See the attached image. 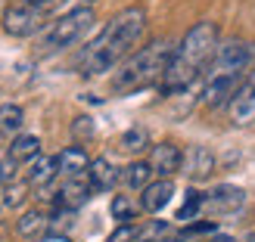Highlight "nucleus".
<instances>
[{
    "label": "nucleus",
    "instance_id": "f257e3e1",
    "mask_svg": "<svg viewBox=\"0 0 255 242\" xmlns=\"http://www.w3.org/2000/svg\"><path fill=\"white\" fill-rule=\"evenodd\" d=\"M143 31H146V12L140 6H128V9L119 12V16H112V22L84 47V53L78 59L81 75L91 78V75L109 72L116 62H122L140 44Z\"/></svg>",
    "mask_w": 255,
    "mask_h": 242
},
{
    "label": "nucleus",
    "instance_id": "f03ea898",
    "mask_svg": "<svg viewBox=\"0 0 255 242\" xmlns=\"http://www.w3.org/2000/svg\"><path fill=\"white\" fill-rule=\"evenodd\" d=\"M215 47H218V25L215 22H196L184 34L181 47L174 50L168 62V72L162 78V93H181L199 78V72L212 62Z\"/></svg>",
    "mask_w": 255,
    "mask_h": 242
},
{
    "label": "nucleus",
    "instance_id": "7ed1b4c3",
    "mask_svg": "<svg viewBox=\"0 0 255 242\" xmlns=\"http://www.w3.org/2000/svg\"><path fill=\"white\" fill-rule=\"evenodd\" d=\"M171 56H174V47L168 41L146 44L143 50H137V53L116 72V78H112V90H116V93H134V90H143V87L162 84Z\"/></svg>",
    "mask_w": 255,
    "mask_h": 242
},
{
    "label": "nucleus",
    "instance_id": "20e7f679",
    "mask_svg": "<svg viewBox=\"0 0 255 242\" xmlns=\"http://www.w3.org/2000/svg\"><path fill=\"white\" fill-rule=\"evenodd\" d=\"M66 0H16L3 9V31L12 37H31Z\"/></svg>",
    "mask_w": 255,
    "mask_h": 242
},
{
    "label": "nucleus",
    "instance_id": "39448f33",
    "mask_svg": "<svg viewBox=\"0 0 255 242\" xmlns=\"http://www.w3.org/2000/svg\"><path fill=\"white\" fill-rule=\"evenodd\" d=\"M94 25V6H75L66 16H59L41 37V53H56L72 44H78Z\"/></svg>",
    "mask_w": 255,
    "mask_h": 242
},
{
    "label": "nucleus",
    "instance_id": "423d86ee",
    "mask_svg": "<svg viewBox=\"0 0 255 242\" xmlns=\"http://www.w3.org/2000/svg\"><path fill=\"white\" fill-rule=\"evenodd\" d=\"M255 59V44L249 41H224L215 47V56L209 62V75H237L243 78L246 69Z\"/></svg>",
    "mask_w": 255,
    "mask_h": 242
},
{
    "label": "nucleus",
    "instance_id": "0eeeda50",
    "mask_svg": "<svg viewBox=\"0 0 255 242\" xmlns=\"http://www.w3.org/2000/svg\"><path fill=\"white\" fill-rule=\"evenodd\" d=\"M227 112H231V121L237 127L255 124V72H249L243 78V84L237 87L234 99L227 103Z\"/></svg>",
    "mask_w": 255,
    "mask_h": 242
},
{
    "label": "nucleus",
    "instance_id": "6e6552de",
    "mask_svg": "<svg viewBox=\"0 0 255 242\" xmlns=\"http://www.w3.org/2000/svg\"><path fill=\"white\" fill-rule=\"evenodd\" d=\"M240 87V78L237 75H209L206 87H202V106L206 109H218V106H227L234 99Z\"/></svg>",
    "mask_w": 255,
    "mask_h": 242
},
{
    "label": "nucleus",
    "instance_id": "1a4fd4ad",
    "mask_svg": "<svg viewBox=\"0 0 255 242\" xmlns=\"http://www.w3.org/2000/svg\"><path fill=\"white\" fill-rule=\"evenodd\" d=\"M149 168L152 174H159V177H171L184 168V152L177 149L174 143H159V146H152L149 152Z\"/></svg>",
    "mask_w": 255,
    "mask_h": 242
},
{
    "label": "nucleus",
    "instance_id": "9d476101",
    "mask_svg": "<svg viewBox=\"0 0 255 242\" xmlns=\"http://www.w3.org/2000/svg\"><path fill=\"white\" fill-rule=\"evenodd\" d=\"M243 202H246V193L240 186L221 183V186H215L206 196V208H212V214H231V211L243 208Z\"/></svg>",
    "mask_w": 255,
    "mask_h": 242
},
{
    "label": "nucleus",
    "instance_id": "9b49d317",
    "mask_svg": "<svg viewBox=\"0 0 255 242\" xmlns=\"http://www.w3.org/2000/svg\"><path fill=\"white\" fill-rule=\"evenodd\" d=\"M94 186L87 183V177H72V180H66L59 186L56 193V208H69V211H78L87 199H91Z\"/></svg>",
    "mask_w": 255,
    "mask_h": 242
},
{
    "label": "nucleus",
    "instance_id": "f8f14e48",
    "mask_svg": "<svg viewBox=\"0 0 255 242\" xmlns=\"http://www.w3.org/2000/svg\"><path fill=\"white\" fill-rule=\"evenodd\" d=\"M174 196V183H171V177H159V180H152L146 189H143V196H140V208L149 211V214H159L168 208V202Z\"/></svg>",
    "mask_w": 255,
    "mask_h": 242
},
{
    "label": "nucleus",
    "instance_id": "ddd939ff",
    "mask_svg": "<svg viewBox=\"0 0 255 242\" xmlns=\"http://www.w3.org/2000/svg\"><path fill=\"white\" fill-rule=\"evenodd\" d=\"M87 183L94 186V193H109L119 183V168L109 159H94L87 168Z\"/></svg>",
    "mask_w": 255,
    "mask_h": 242
},
{
    "label": "nucleus",
    "instance_id": "4468645a",
    "mask_svg": "<svg viewBox=\"0 0 255 242\" xmlns=\"http://www.w3.org/2000/svg\"><path fill=\"white\" fill-rule=\"evenodd\" d=\"M184 168L193 180H206L215 171V152L209 146H190V152L184 156Z\"/></svg>",
    "mask_w": 255,
    "mask_h": 242
},
{
    "label": "nucleus",
    "instance_id": "2eb2a0df",
    "mask_svg": "<svg viewBox=\"0 0 255 242\" xmlns=\"http://www.w3.org/2000/svg\"><path fill=\"white\" fill-rule=\"evenodd\" d=\"M59 174L66 177V180H72V177H87V168H91V159H87V152L81 146H69V149H62L59 156Z\"/></svg>",
    "mask_w": 255,
    "mask_h": 242
},
{
    "label": "nucleus",
    "instance_id": "dca6fc26",
    "mask_svg": "<svg viewBox=\"0 0 255 242\" xmlns=\"http://www.w3.org/2000/svg\"><path fill=\"white\" fill-rule=\"evenodd\" d=\"M56 174H59V161L53 156H37V159H31L25 177H28L31 186H50L56 180Z\"/></svg>",
    "mask_w": 255,
    "mask_h": 242
},
{
    "label": "nucleus",
    "instance_id": "f3484780",
    "mask_svg": "<svg viewBox=\"0 0 255 242\" xmlns=\"http://www.w3.org/2000/svg\"><path fill=\"white\" fill-rule=\"evenodd\" d=\"M9 156L16 159V161H31L41 156V137H34V134H19L16 140L9 143Z\"/></svg>",
    "mask_w": 255,
    "mask_h": 242
},
{
    "label": "nucleus",
    "instance_id": "a211bd4d",
    "mask_svg": "<svg viewBox=\"0 0 255 242\" xmlns=\"http://www.w3.org/2000/svg\"><path fill=\"white\" fill-rule=\"evenodd\" d=\"M16 230H19V236H25V239L41 236L44 230H50V218H47L44 211H25L22 218H19V224H16Z\"/></svg>",
    "mask_w": 255,
    "mask_h": 242
},
{
    "label": "nucleus",
    "instance_id": "6ab92c4d",
    "mask_svg": "<svg viewBox=\"0 0 255 242\" xmlns=\"http://www.w3.org/2000/svg\"><path fill=\"white\" fill-rule=\"evenodd\" d=\"M152 168H149V161H131L125 168V174H122V180H125V186L128 189H146L152 180Z\"/></svg>",
    "mask_w": 255,
    "mask_h": 242
},
{
    "label": "nucleus",
    "instance_id": "aec40b11",
    "mask_svg": "<svg viewBox=\"0 0 255 242\" xmlns=\"http://www.w3.org/2000/svg\"><path fill=\"white\" fill-rule=\"evenodd\" d=\"M22 121H25L22 106H16V103L0 106V131H3V134H16L19 127H22Z\"/></svg>",
    "mask_w": 255,
    "mask_h": 242
},
{
    "label": "nucleus",
    "instance_id": "412c9836",
    "mask_svg": "<svg viewBox=\"0 0 255 242\" xmlns=\"http://www.w3.org/2000/svg\"><path fill=\"white\" fill-rule=\"evenodd\" d=\"M119 146L125 149V152H143L146 146H149V134H146V127H131V131H125L122 134V140H119Z\"/></svg>",
    "mask_w": 255,
    "mask_h": 242
},
{
    "label": "nucleus",
    "instance_id": "4be33fe9",
    "mask_svg": "<svg viewBox=\"0 0 255 242\" xmlns=\"http://www.w3.org/2000/svg\"><path fill=\"white\" fill-rule=\"evenodd\" d=\"M206 208V196L196 193V189H187L184 196V205L177 208V221H196V214Z\"/></svg>",
    "mask_w": 255,
    "mask_h": 242
},
{
    "label": "nucleus",
    "instance_id": "5701e85b",
    "mask_svg": "<svg viewBox=\"0 0 255 242\" xmlns=\"http://www.w3.org/2000/svg\"><path fill=\"white\" fill-rule=\"evenodd\" d=\"M171 233V227L165 221H146L143 227H137V242H159Z\"/></svg>",
    "mask_w": 255,
    "mask_h": 242
},
{
    "label": "nucleus",
    "instance_id": "b1692460",
    "mask_svg": "<svg viewBox=\"0 0 255 242\" xmlns=\"http://www.w3.org/2000/svg\"><path fill=\"white\" fill-rule=\"evenodd\" d=\"M112 218H116L119 224H134V218H137L134 202L128 196H116V199H112Z\"/></svg>",
    "mask_w": 255,
    "mask_h": 242
},
{
    "label": "nucleus",
    "instance_id": "393cba45",
    "mask_svg": "<svg viewBox=\"0 0 255 242\" xmlns=\"http://www.w3.org/2000/svg\"><path fill=\"white\" fill-rule=\"evenodd\" d=\"M25 199H28V183H9L3 186V208H22Z\"/></svg>",
    "mask_w": 255,
    "mask_h": 242
},
{
    "label": "nucleus",
    "instance_id": "a878e982",
    "mask_svg": "<svg viewBox=\"0 0 255 242\" xmlns=\"http://www.w3.org/2000/svg\"><path fill=\"white\" fill-rule=\"evenodd\" d=\"M94 134H97V124H94L91 115H78L72 121V137L78 140V143H81V140H91Z\"/></svg>",
    "mask_w": 255,
    "mask_h": 242
},
{
    "label": "nucleus",
    "instance_id": "bb28decb",
    "mask_svg": "<svg viewBox=\"0 0 255 242\" xmlns=\"http://www.w3.org/2000/svg\"><path fill=\"white\" fill-rule=\"evenodd\" d=\"M16 174H19V161H16V159H12L9 152H6V156L0 159V183H3V186L16 183Z\"/></svg>",
    "mask_w": 255,
    "mask_h": 242
},
{
    "label": "nucleus",
    "instance_id": "cd10ccee",
    "mask_svg": "<svg viewBox=\"0 0 255 242\" xmlns=\"http://www.w3.org/2000/svg\"><path fill=\"white\" fill-rule=\"evenodd\" d=\"M106 242H137V224H119Z\"/></svg>",
    "mask_w": 255,
    "mask_h": 242
},
{
    "label": "nucleus",
    "instance_id": "c85d7f7f",
    "mask_svg": "<svg viewBox=\"0 0 255 242\" xmlns=\"http://www.w3.org/2000/svg\"><path fill=\"white\" fill-rule=\"evenodd\" d=\"M190 233H218V224L215 221H199V224L190 227Z\"/></svg>",
    "mask_w": 255,
    "mask_h": 242
},
{
    "label": "nucleus",
    "instance_id": "c756f323",
    "mask_svg": "<svg viewBox=\"0 0 255 242\" xmlns=\"http://www.w3.org/2000/svg\"><path fill=\"white\" fill-rule=\"evenodd\" d=\"M41 242H72V239H69L66 233H50V236H44Z\"/></svg>",
    "mask_w": 255,
    "mask_h": 242
},
{
    "label": "nucleus",
    "instance_id": "7c9ffc66",
    "mask_svg": "<svg viewBox=\"0 0 255 242\" xmlns=\"http://www.w3.org/2000/svg\"><path fill=\"white\" fill-rule=\"evenodd\" d=\"M212 242H237V239H234V236H224V233H215Z\"/></svg>",
    "mask_w": 255,
    "mask_h": 242
},
{
    "label": "nucleus",
    "instance_id": "2f4dec72",
    "mask_svg": "<svg viewBox=\"0 0 255 242\" xmlns=\"http://www.w3.org/2000/svg\"><path fill=\"white\" fill-rule=\"evenodd\" d=\"M159 242H187V239H184V236H171V233H168V236L159 239Z\"/></svg>",
    "mask_w": 255,
    "mask_h": 242
},
{
    "label": "nucleus",
    "instance_id": "473e14b6",
    "mask_svg": "<svg viewBox=\"0 0 255 242\" xmlns=\"http://www.w3.org/2000/svg\"><path fill=\"white\" fill-rule=\"evenodd\" d=\"M243 242H255V233H249V236H246V239H243Z\"/></svg>",
    "mask_w": 255,
    "mask_h": 242
},
{
    "label": "nucleus",
    "instance_id": "72a5a7b5",
    "mask_svg": "<svg viewBox=\"0 0 255 242\" xmlns=\"http://www.w3.org/2000/svg\"><path fill=\"white\" fill-rule=\"evenodd\" d=\"M0 208H3V202H0Z\"/></svg>",
    "mask_w": 255,
    "mask_h": 242
}]
</instances>
